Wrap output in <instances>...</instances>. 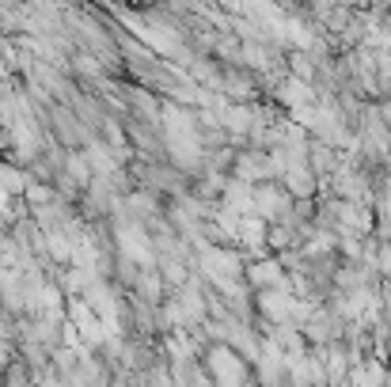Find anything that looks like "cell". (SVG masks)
<instances>
[{
  "mask_svg": "<svg viewBox=\"0 0 391 387\" xmlns=\"http://www.w3.org/2000/svg\"><path fill=\"white\" fill-rule=\"evenodd\" d=\"M27 190V182H23L20 171H12V167H0V201L12 198V194H23Z\"/></svg>",
  "mask_w": 391,
  "mask_h": 387,
  "instance_id": "6da1fadb",
  "label": "cell"
},
{
  "mask_svg": "<svg viewBox=\"0 0 391 387\" xmlns=\"http://www.w3.org/2000/svg\"><path fill=\"white\" fill-rule=\"evenodd\" d=\"M88 156H91V167H95V171H110V167H115V163H110V156L103 152L99 145H91V148H88Z\"/></svg>",
  "mask_w": 391,
  "mask_h": 387,
  "instance_id": "7a4b0ae2",
  "label": "cell"
},
{
  "mask_svg": "<svg viewBox=\"0 0 391 387\" xmlns=\"http://www.w3.org/2000/svg\"><path fill=\"white\" fill-rule=\"evenodd\" d=\"M27 198L34 201V205H46V201H50V190H46V187H27Z\"/></svg>",
  "mask_w": 391,
  "mask_h": 387,
  "instance_id": "3957f363",
  "label": "cell"
},
{
  "mask_svg": "<svg viewBox=\"0 0 391 387\" xmlns=\"http://www.w3.org/2000/svg\"><path fill=\"white\" fill-rule=\"evenodd\" d=\"M68 167H73V175H76V179H80V182L88 179V163H84L80 156H73V160H68Z\"/></svg>",
  "mask_w": 391,
  "mask_h": 387,
  "instance_id": "277c9868",
  "label": "cell"
}]
</instances>
